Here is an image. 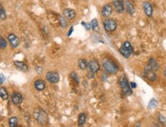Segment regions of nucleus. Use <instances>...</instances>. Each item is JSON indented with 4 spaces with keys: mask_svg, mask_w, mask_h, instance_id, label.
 <instances>
[{
    "mask_svg": "<svg viewBox=\"0 0 166 127\" xmlns=\"http://www.w3.org/2000/svg\"><path fill=\"white\" fill-rule=\"evenodd\" d=\"M147 64L149 65L152 69H153L155 71H157V70L159 69V64H158V62H157V61L155 60L154 58H150Z\"/></svg>",
    "mask_w": 166,
    "mask_h": 127,
    "instance_id": "obj_18",
    "label": "nucleus"
},
{
    "mask_svg": "<svg viewBox=\"0 0 166 127\" xmlns=\"http://www.w3.org/2000/svg\"><path fill=\"white\" fill-rule=\"evenodd\" d=\"M88 69L90 72H94L95 74L97 73L100 69L98 61L96 60H92L91 61H90V62H88Z\"/></svg>",
    "mask_w": 166,
    "mask_h": 127,
    "instance_id": "obj_12",
    "label": "nucleus"
},
{
    "mask_svg": "<svg viewBox=\"0 0 166 127\" xmlns=\"http://www.w3.org/2000/svg\"><path fill=\"white\" fill-rule=\"evenodd\" d=\"M37 73H42V67H37Z\"/></svg>",
    "mask_w": 166,
    "mask_h": 127,
    "instance_id": "obj_35",
    "label": "nucleus"
},
{
    "mask_svg": "<svg viewBox=\"0 0 166 127\" xmlns=\"http://www.w3.org/2000/svg\"><path fill=\"white\" fill-rule=\"evenodd\" d=\"M34 86H35V88L36 90L41 91H43L45 89V87H46V85H45V81L38 79V80H36V81H35Z\"/></svg>",
    "mask_w": 166,
    "mask_h": 127,
    "instance_id": "obj_17",
    "label": "nucleus"
},
{
    "mask_svg": "<svg viewBox=\"0 0 166 127\" xmlns=\"http://www.w3.org/2000/svg\"><path fill=\"white\" fill-rule=\"evenodd\" d=\"M125 9H126L127 13L130 15H133L136 12V8H135V5L131 0H126L125 1Z\"/></svg>",
    "mask_w": 166,
    "mask_h": 127,
    "instance_id": "obj_14",
    "label": "nucleus"
},
{
    "mask_svg": "<svg viewBox=\"0 0 166 127\" xmlns=\"http://www.w3.org/2000/svg\"><path fill=\"white\" fill-rule=\"evenodd\" d=\"M14 65L17 69L19 70V71H21V72H28V68L25 62H21V61H15Z\"/></svg>",
    "mask_w": 166,
    "mask_h": 127,
    "instance_id": "obj_15",
    "label": "nucleus"
},
{
    "mask_svg": "<svg viewBox=\"0 0 166 127\" xmlns=\"http://www.w3.org/2000/svg\"><path fill=\"white\" fill-rule=\"evenodd\" d=\"M0 18H1L2 21H4V20L7 19V15H6L5 10L3 8V5H1V9H0Z\"/></svg>",
    "mask_w": 166,
    "mask_h": 127,
    "instance_id": "obj_25",
    "label": "nucleus"
},
{
    "mask_svg": "<svg viewBox=\"0 0 166 127\" xmlns=\"http://www.w3.org/2000/svg\"><path fill=\"white\" fill-rule=\"evenodd\" d=\"M45 79L50 83L56 84L60 81V75L57 72H48L46 74Z\"/></svg>",
    "mask_w": 166,
    "mask_h": 127,
    "instance_id": "obj_8",
    "label": "nucleus"
},
{
    "mask_svg": "<svg viewBox=\"0 0 166 127\" xmlns=\"http://www.w3.org/2000/svg\"><path fill=\"white\" fill-rule=\"evenodd\" d=\"M81 24L85 28V29L87 30H89L91 29V24L90 23H87V22H85V21H82Z\"/></svg>",
    "mask_w": 166,
    "mask_h": 127,
    "instance_id": "obj_29",
    "label": "nucleus"
},
{
    "mask_svg": "<svg viewBox=\"0 0 166 127\" xmlns=\"http://www.w3.org/2000/svg\"><path fill=\"white\" fill-rule=\"evenodd\" d=\"M130 86H131L132 88H136L137 87V85H136V82L132 81V82H130Z\"/></svg>",
    "mask_w": 166,
    "mask_h": 127,
    "instance_id": "obj_33",
    "label": "nucleus"
},
{
    "mask_svg": "<svg viewBox=\"0 0 166 127\" xmlns=\"http://www.w3.org/2000/svg\"><path fill=\"white\" fill-rule=\"evenodd\" d=\"M18 122H19V119L15 116L11 117L9 120V126L10 127H15L18 126Z\"/></svg>",
    "mask_w": 166,
    "mask_h": 127,
    "instance_id": "obj_23",
    "label": "nucleus"
},
{
    "mask_svg": "<svg viewBox=\"0 0 166 127\" xmlns=\"http://www.w3.org/2000/svg\"><path fill=\"white\" fill-rule=\"evenodd\" d=\"M119 53L126 59H129L130 56L133 53V47L130 44V42L125 41L122 44L121 47L119 50Z\"/></svg>",
    "mask_w": 166,
    "mask_h": 127,
    "instance_id": "obj_4",
    "label": "nucleus"
},
{
    "mask_svg": "<svg viewBox=\"0 0 166 127\" xmlns=\"http://www.w3.org/2000/svg\"><path fill=\"white\" fill-rule=\"evenodd\" d=\"M0 96H1V98L4 101L9 99V94L4 87H2L0 88Z\"/></svg>",
    "mask_w": 166,
    "mask_h": 127,
    "instance_id": "obj_22",
    "label": "nucleus"
},
{
    "mask_svg": "<svg viewBox=\"0 0 166 127\" xmlns=\"http://www.w3.org/2000/svg\"><path fill=\"white\" fill-rule=\"evenodd\" d=\"M112 13V5L107 3L103 6L101 10V15L103 18H109Z\"/></svg>",
    "mask_w": 166,
    "mask_h": 127,
    "instance_id": "obj_13",
    "label": "nucleus"
},
{
    "mask_svg": "<svg viewBox=\"0 0 166 127\" xmlns=\"http://www.w3.org/2000/svg\"><path fill=\"white\" fill-rule=\"evenodd\" d=\"M90 24H91V29L94 31L96 30H98V28H99V24L98 21L96 19H93L90 22Z\"/></svg>",
    "mask_w": 166,
    "mask_h": 127,
    "instance_id": "obj_26",
    "label": "nucleus"
},
{
    "mask_svg": "<svg viewBox=\"0 0 166 127\" xmlns=\"http://www.w3.org/2000/svg\"><path fill=\"white\" fill-rule=\"evenodd\" d=\"M1 80H0V83L1 84H3V82H4V81H5V75H3V74H1Z\"/></svg>",
    "mask_w": 166,
    "mask_h": 127,
    "instance_id": "obj_32",
    "label": "nucleus"
},
{
    "mask_svg": "<svg viewBox=\"0 0 166 127\" xmlns=\"http://www.w3.org/2000/svg\"><path fill=\"white\" fill-rule=\"evenodd\" d=\"M158 105V101L155 99H152L149 101V104H148V107L149 110H153Z\"/></svg>",
    "mask_w": 166,
    "mask_h": 127,
    "instance_id": "obj_24",
    "label": "nucleus"
},
{
    "mask_svg": "<svg viewBox=\"0 0 166 127\" xmlns=\"http://www.w3.org/2000/svg\"><path fill=\"white\" fill-rule=\"evenodd\" d=\"M70 77L72 78V79H74V81H76V83L77 84H79L80 82V79H79V77H78V75H77L75 72H72V73H70Z\"/></svg>",
    "mask_w": 166,
    "mask_h": 127,
    "instance_id": "obj_28",
    "label": "nucleus"
},
{
    "mask_svg": "<svg viewBox=\"0 0 166 127\" xmlns=\"http://www.w3.org/2000/svg\"><path fill=\"white\" fill-rule=\"evenodd\" d=\"M8 40L9 42L10 45L12 48H16L19 45V37H17L16 35L14 34H9L8 35Z\"/></svg>",
    "mask_w": 166,
    "mask_h": 127,
    "instance_id": "obj_11",
    "label": "nucleus"
},
{
    "mask_svg": "<svg viewBox=\"0 0 166 127\" xmlns=\"http://www.w3.org/2000/svg\"><path fill=\"white\" fill-rule=\"evenodd\" d=\"M73 30H74V28H73V27H71V28H70V30H69V31H68V37H70V35L72 34Z\"/></svg>",
    "mask_w": 166,
    "mask_h": 127,
    "instance_id": "obj_34",
    "label": "nucleus"
},
{
    "mask_svg": "<svg viewBox=\"0 0 166 127\" xmlns=\"http://www.w3.org/2000/svg\"><path fill=\"white\" fill-rule=\"evenodd\" d=\"M67 18H66L64 15H60L59 16V23H60V25H61V28H65L68 27V21L67 20Z\"/></svg>",
    "mask_w": 166,
    "mask_h": 127,
    "instance_id": "obj_19",
    "label": "nucleus"
},
{
    "mask_svg": "<svg viewBox=\"0 0 166 127\" xmlns=\"http://www.w3.org/2000/svg\"><path fill=\"white\" fill-rule=\"evenodd\" d=\"M86 123V114L84 113H80L78 116V126H83Z\"/></svg>",
    "mask_w": 166,
    "mask_h": 127,
    "instance_id": "obj_20",
    "label": "nucleus"
},
{
    "mask_svg": "<svg viewBox=\"0 0 166 127\" xmlns=\"http://www.w3.org/2000/svg\"><path fill=\"white\" fill-rule=\"evenodd\" d=\"M159 121L160 122H161V124H164L166 120H165V117L164 116H162L161 114H160V115L159 116Z\"/></svg>",
    "mask_w": 166,
    "mask_h": 127,
    "instance_id": "obj_30",
    "label": "nucleus"
},
{
    "mask_svg": "<svg viewBox=\"0 0 166 127\" xmlns=\"http://www.w3.org/2000/svg\"><path fill=\"white\" fill-rule=\"evenodd\" d=\"M143 9L145 15L149 18H151L153 15V7L149 2H143Z\"/></svg>",
    "mask_w": 166,
    "mask_h": 127,
    "instance_id": "obj_9",
    "label": "nucleus"
},
{
    "mask_svg": "<svg viewBox=\"0 0 166 127\" xmlns=\"http://www.w3.org/2000/svg\"><path fill=\"white\" fill-rule=\"evenodd\" d=\"M6 46H7V42L4 37H1V38H0V47L2 49H5L6 48Z\"/></svg>",
    "mask_w": 166,
    "mask_h": 127,
    "instance_id": "obj_27",
    "label": "nucleus"
},
{
    "mask_svg": "<svg viewBox=\"0 0 166 127\" xmlns=\"http://www.w3.org/2000/svg\"><path fill=\"white\" fill-rule=\"evenodd\" d=\"M144 75L146 79L151 81H155L157 79V75L155 73V71L150 67L148 64L145 65V69H144Z\"/></svg>",
    "mask_w": 166,
    "mask_h": 127,
    "instance_id": "obj_6",
    "label": "nucleus"
},
{
    "mask_svg": "<svg viewBox=\"0 0 166 127\" xmlns=\"http://www.w3.org/2000/svg\"><path fill=\"white\" fill-rule=\"evenodd\" d=\"M112 5L114 7L115 11L119 13L122 14L125 12V0H112Z\"/></svg>",
    "mask_w": 166,
    "mask_h": 127,
    "instance_id": "obj_7",
    "label": "nucleus"
},
{
    "mask_svg": "<svg viewBox=\"0 0 166 127\" xmlns=\"http://www.w3.org/2000/svg\"><path fill=\"white\" fill-rule=\"evenodd\" d=\"M11 100L14 105H19L23 101V97L21 95V93L15 91L11 95Z\"/></svg>",
    "mask_w": 166,
    "mask_h": 127,
    "instance_id": "obj_10",
    "label": "nucleus"
},
{
    "mask_svg": "<svg viewBox=\"0 0 166 127\" xmlns=\"http://www.w3.org/2000/svg\"><path fill=\"white\" fill-rule=\"evenodd\" d=\"M119 83L124 95L126 96H130L133 95V88H131L130 83L129 82V80L126 75H122L119 77Z\"/></svg>",
    "mask_w": 166,
    "mask_h": 127,
    "instance_id": "obj_3",
    "label": "nucleus"
},
{
    "mask_svg": "<svg viewBox=\"0 0 166 127\" xmlns=\"http://www.w3.org/2000/svg\"><path fill=\"white\" fill-rule=\"evenodd\" d=\"M78 66H79L80 69L84 70L88 67V62H87V60L85 59H80L78 60Z\"/></svg>",
    "mask_w": 166,
    "mask_h": 127,
    "instance_id": "obj_21",
    "label": "nucleus"
},
{
    "mask_svg": "<svg viewBox=\"0 0 166 127\" xmlns=\"http://www.w3.org/2000/svg\"><path fill=\"white\" fill-rule=\"evenodd\" d=\"M63 15L68 19H74L77 15V13L72 9H65L63 11Z\"/></svg>",
    "mask_w": 166,
    "mask_h": 127,
    "instance_id": "obj_16",
    "label": "nucleus"
},
{
    "mask_svg": "<svg viewBox=\"0 0 166 127\" xmlns=\"http://www.w3.org/2000/svg\"><path fill=\"white\" fill-rule=\"evenodd\" d=\"M164 74H165V76L166 77V68L165 69V72H164Z\"/></svg>",
    "mask_w": 166,
    "mask_h": 127,
    "instance_id": "obj_36",
    "label": "nucleus"
},
{
    "mask_svg": "<svg viewBox=\"0 0 166 127\" xmlns=\"http://www.w3.org/2000/svg\"><path fill=\"white\" fill-rule=\"evenodd\" d=\"M33 115L37 123L41 126H45L48 123V116L47 113L41 107L35 108L33 111Z\"/></svg>",
    "mask_w": 166,
    "mask_h": 127,
    "instance_id": "obj_2",
    "label": "nucleus"
},
{
    "mask_svg": "<svg viewBox=\"0 0 166 127\" xmlns=\"http://www.w3.org/2000/svg\"><path fill=\"white\" fill-rule=\"evenodd\" d=\"M103 28L106 32H113L116 30L117 24L114 19H108L103 21Z\"/></svg>",
    "mask_w": 166,
    "mask_h": 127,
    "instance_id": "obj_5",
    "label": "nucleus"
},
{
    "mask_svg": "<svg viewBox=\"0 0 166 127\" xmlns=\"http://www.w3.org/2000/svg\"><path fill=\"white\" fill-rule=\"evenodd\" d=\"M102 64H103V66L104 69L106 70V72H108L109 74L115 75L119 72V66L111 58H104L102 62Z\"/></svg>",
    "mask_w": 166,
    "mask_h": 127,
    "instance_id": "obj_1",
    "label": "nucleus"
},
{
    "mask_svg": "<svg viewBox=\"0 0 166 127\" xmlns=\"http://www.w3.org/2000/svg\"><path fill=\"white\" fill-rule=\"evenodd\" d=\"M94 75H95V73H94V72H92L90 71V72L87 73V77H88V79H94Z\"/></svg>",
    "mask_w": 166,
    "mask_h": 127,
    "instance_id": "obj_31",
    "label": "nucleus"
}]
</instances>
